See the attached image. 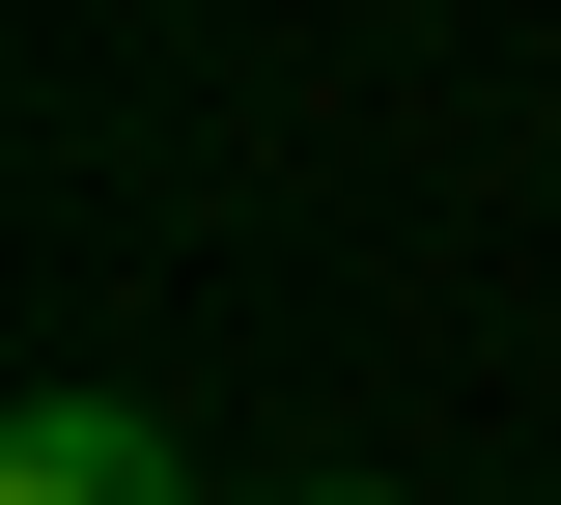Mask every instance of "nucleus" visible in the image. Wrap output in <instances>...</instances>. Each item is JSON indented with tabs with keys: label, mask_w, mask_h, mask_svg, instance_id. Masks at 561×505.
Returning <instances> with one entry per match:
<instances>
[{
	"label": "nucleus",
	"mask_w": 561,
	"mask_h": 505,
	"mask_svg": "<svg viewBox=\"0 0 561 505\" xmlns=\"http://www.w3.org/2000/svg\"><path fill=\"white\" fill-rule=\"evenodd\" d=\"M280 505H393V478H280Z\"/></svg>",
	"instance_id": "f03ea898"
},
{
	"label": "nucleus",
	"mask_w": 561,
	"mask_h": 505,
	"mask_svg": "<svg viewBox=\"0 0 561 505\" xmlns=\"http://www.w3.org/2000/svg\"><path fill=\"white\" fill-rule=\"evenodd\" d=\"M0 505H197V449L140 422V393H28L0 422Z\"/></svg>",
	"instance_id": "f257e3e1"
}]
</instances>
